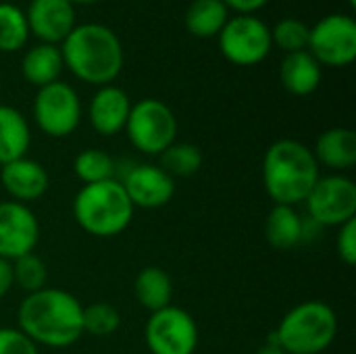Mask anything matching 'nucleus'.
<instances>
[{
	"mask_svg": "<svg viewBox=\"0 0 356 354\" xmlns=\"http://www.w3.org/2000/svg\"><path fill=\"white\" fill-rule=\"evenodd\" d=\"M0 186L10 196V200L29 204L48 192L50 175L42 163L23 156L0 167Z\"/></svg>",
	"mask_w": 356,
	"mask_h": 354,
	"instance_id": "15",
	"label": "nucleus"
},
{
	"mask_svg": "<svg viewBox=\"0 0 356 354\" xmlns=\"http://www.w3.org/2000/svg\"><path fill=\"white\" fill-rule=\"evenodd\" d=\"M338 315L323 300H305L292 307L269 334V342L286 354H323L338 336Z\"/></svg>",
	"mask_w": 356,
	"mask_h": 354,
	"instance_id": "5",
	"label": "nucleus"
},
{
	"mask_svg": "<svg viewBox=\"0 0 356 354\" xmlns=\"http://www.w3.org/2000/svg\"><path fill=\"white\" fill-rule=\"evenodd\" d=\"M63 65L81 81L108 86L123 71L125 52L119 35L102 23L75 25L60 44Z\"/></svg>",
	"mask_w": 356,
	"mask_h": 354,
	"instance_id": "2",
	"label": "nucleus"
},
{
	"mask_svg": "<svg viewBox=\"0 0 356 354\" xmlns=\"http://www.w3.org/2000/svg\"><path fill=\"white\" fill-rule=\"evenodd\" d=\"M280 79L286 92L292 96L313 94L323 79V67L315 61L309 50L286 54L280 67Z\"/></svg>",
	"mask_w": 356,
	"mask_h": 354,
	"instance_id": "18",
	"label": "nucleus"
},
{
	"mask_svg": "<svg viewBox=\"0 0 356 354\" xmlns=\"http://www.w3.org/2000/svg\"><path fill=\"white\" fill-rule=\"evenodd\" d=\"M17 328L38 348H69L83 336V305L71 292L46 286L23 298Z\"/></svg>",
	"mask_w": 356,
	"mask_h": 354,
	"instance_id": "1",
	"label": "nucleus"
},
{
	"mask_svg": "<svg viewBox=\"0 0 356 354\" xmlns=\"http://www.w3.org/2000/svg\"><path fill=\"white\" fill-rule=\"evenodd\" d=\"M79 94L67 81H54L38 88L33 98V121L50 138H67L81 123Z\"/></svg>",
	"mask_w": 356,
	"mask_h": 354,
	"instance_id": "9",
	"label": "nucleus"
},
{
	"mask_svg": "<svg viewBox=\"0 0 356 354\" xmlns=\"http://www.w3.org/2000/svg\"><path fill=\"white\" fill-rule=\"evenodd\" d=\"M69 2L75 6V4H92V2H98V0H69Z\"/></svg>",
	"mask_w": 356,
	"mask_h": 354,
	"instance_id": "35",
	"label": "nucleus"
},
{
	"mask_svg": "<svg viewBox=\"0 0 356 354\" xmlns=\"http://www.w3.org/2000/svg\"><path fill=\"white\" fill-rule=\"evenodd\" d=\"M29 33L42 44H63L75 27V6L69 0H31L25 10Z\"/></svg>",
	"mask_w": 356,
	"mask_h": 354,
	"instance_id": "14",
	"label": "nucleus"
},
{
	"mask_svg": "<svg viewBox=\"0 0 356 354\" xmlns=\"http://www.w3.org/2000/svg\"><path fill=\"white\" fill-rule=\"evenodd\" d=\"M229 19V8L223 0H194L186 10V29L196 38L219 35Z\"/></svg>",
	"mask_w": 356,
	"mask_h": 354,
	"instance_id": "23",
	"label": "nucleus"
},
{
	"mask_svg": "<svg viewBox=\"0 0 356 354\" xmlns=\"http://www.w3.org/2000/svg\"><path fill=\"white\" fill-rule=\"evenodd\" d=\"M305 204L319 227H340L356 219V184L344 173L321 175Z\"/></svg>",
	"mask_w": 356,
	"mask_h": 354,
	"instance_id": "8",
	"label": "nucleus"
},
{
	"mask_svg": "<svg viewBox=\"0 0 356 354\" xmlns=\"http://www.w3.org/2000/svg\"><path fill=\"white\" fill-rule=\"evenodd\" d=\"M134 296L146 311L150 313L161 311L169 307L173 300V280L163 267H156V265L144 267L136 275Z\"/></svg>",
	"mask_w": 356,
	"mask_h": 354,
	"instance_id": "21",
	"label": "nucleus"
},
{
	"mask_svg": "<svg viewBox=\"0 0 356 354\" xmlns=\"http://www.w3.org/2000/svg\"><path fill=\"white\" fill-rule=\"evenodd\" d=\"M125 134L131 146L146 156H161L177 140V119L169 104L144 98L131 104Z\"/></svg>",
	"mask_w": 356,
	"mask_h": 354,
	"instance_id": "6",
	"label": "nucleus"
},
{
	"mask_svg": "<svg viewBox=\"0 0 356 354\" xmlns=\"http://www.w3.org/2000/svg\"><path fill=\"white\" fill-rule=\"evenodd\" d=\"M121 328V313L115 305L98 300L83 307V334L92 338H111Z\"/></svg>",
	"mask_w": 356,
	"mask_h": 354,
	"instance_id": "27",
	"label": "nucleus"
},
{
	"mask_svg": "<svg viewBox=\"0 0 356 354\" xmlns=\"http://www.w3.org/2000/svg\"><path fill=\"white\" fill-rule=\"evenodd\" d=\"M309 31L311 27L305 21L288 17L275 23V27L271 29V42L286 54L302 52L309 48Z\"/></svg>",
	"mask_w": 356,
	"mask_h": 354,
	"instance_id": "29",
	"label": "nucleus"
},
{
	"mask_svg": "<svg viewBox=\"0 0 356 354\" xmlns=\"http://www.w3.org/2000/svg\"><path fill=\"white\" fill-rule=\"evenodd\" d=\"M144 340L150 354H194L198 348V325L186 309L169 305L150 313Z\"/></svg>",
	"mask_w": 356,
	"mask_h": 354,
	"instance_id": "10",
	"label": "nucleus"
},
{
	"mask_svg": "<svg viewBox=\"0 0 356 354\" xmlns=\"http://www.w3.org/2000/svg\"><path fill=\"white\" fill-rule=\"evenodd\" d=\"M348 4H350V6L355 8V6H356V0H348Z\"/></svg>",
	"mask_w": 356,
	"mask_h": 354,
	"instance_id": "36",
	"label": "nucleus"
},
{
	"mask_svg": "<svg viewBox=\"0 0 356 354\" xmlns=\"http://www.w3.org/2000/svg\"><path fill=\"white\" fill-rule=\"evenodd\" d=\"M15 288L13 284V265L10 261L0 259V300Z\"/></svg>",
	"mask_w": 356,
	"mask_h": 354,
	"instance_id": "33",
	"label": "nucleus"
},
{
	"mask_svg": "<svg viewBox=\"0 0 356 354\" xmlns=\"http://www.w3.org/2000/svg\"><path fill=\"white\" fill-rule=\"evenodd\" d=\"M63 67L65 65H63L60 48L54 44H35L25 52L21 61L23 77L35 88H44L48 83L58 81Z\"/></svg>",
	"mask_w": 356,
	"mask_h": 354,
	"instance_id": "20",
	"label": "nucleus"
},
{
	"mask_svg": "<svg viewBox=\"0 0 356 354\" xmlns=\"http://www.w3.org/2000/svg\"><path fill=\"white\" fill-rule=\"evenodd\" d=\"M13 284L23 290L25 294H33L48 284V269L46 263L38 255H25L21 259H15L13 263Z\"/></svg>",
	"mask_w": 356,
	"mask_h": 354,
	"instance_id": "28",
	"label": "nucleus"
},
{
	"mask_svg": "<svg viewBox=\"0 0 356 354\" xmlns=\"http://www.w3.org/2000/svg\"><path fill=\"white\" fill-rule=\"evenodd\" d=\"M29 27L25 10L17 4L0 2V52H17L25 46Z\"/></svg>",
	"mask_w": 356,
	"mask_h": 354,
	"instance_id": "26",
	"label": "nucleus"
},
{
	"mask_svg": "<svg viewBox=\"0 0 356 354\" xmlns=\"http://www.w3.org/2000/svg\"><path fill=\"white\" fill-rule=\"evenodd\" d=\"M265 238L273 248L290 250L302 244V217L294 207L273 204L265 219Z\"/></svg>",
	"mask_w": 356,
	"mask_h": 354,
	"instance_id": "22",
	"label": "nucleus"
},
{
	"mask_svg": "<svg viewBox=\"0 0 356 354\" xmlns=\"http://www.w3.org/2000/svg\"><path fill=\"white\" fill-rule=\"evenodd\" d=\"M75 223L94 238H115L134 219V204L119 179L81 186L71 204Z\"/></svg>",
	"mask_w": 356,
	"mask_h": 354,
	"instance_id": "4",
	"label": "nucleus"
},
{
	"mask_svg": "<svg viewBox=\"0 0 356 354\" xmlns=\"http://www.w3.org/2000/svg\"><path fill=\"white\" fill-rule=\"evenodd\" d=\"M336 250L340 261L346 267L356 265V219L344 223L338 227V238H336Z\"/></svg>",
	"mask_w": 356,
	"mask_h": 354,
	"instance_id": "31",
	"label": "nucleus"
},
{
	"mask_svg": "<svg viewBox=\"0 0 356 354\" xmlns=\"http://www.w3.org/2000/svg\"><path fill=\"white\" fill-rule=\"evenodd\" d=\"M269 0H223L227 8L238 10L240 15H254L259 8H263Z\"/></svg>",
	"mask_w": 356,
	"mask_h": 354,
	"instance_id": "32",
	"label": "nucleus"
},
{
	"mask_svg": "<svg viewBox=\"0 0 356 354\" xmlns=\"http://www.w3.org/2000/svg\"><path fill=\"white\" fill-rule=\"evenodd\" d=\"M73 173L83 186L117 177V161L102 148H86L73 159Z\"/></svg>",
	"mask_w": 356,
	"mask_h": 354,
	"instance_id": "24",
	"label": "nucleus"
},
{
	"mask_svg": "<svg viewBox=\"0 0 356 354\" xmlns=\"http://www.w3.org/2000/svg\"><path fill=\"white\" fill-rule=\"evenodd\" d=\"M254 354H286V353H284L277 344H273V342H269V340H267V344H265V346H261V348H259Z\"/></svg>",
	"mask_w": 356,
	"mask_h": 354,
	"instance_id": "34",
	"label": "nucleus"
},
{
	"mask_svg": "<svg viewBox=\"0 0 356 354\" xmlns=\"http://www.w3.org/2000/svg\"><path fill=\"white\" fill-rule=\"evenodd\" d=\"M161 167L175 179V177H192L202 169L204 156L202 150L188 142L171 144L161 156Z\"/></svg>",
	"mask_w": 356,
	"mask_h": 354,
	"instance_id": "25",
	"label": "nucleus"
},
{
	"mask_svg": "<svg viewBox=\"0 0 356 354\" xmlns=\"http://www.w3.org/2000/svg\"><path fill=\"white\" fill-rule=\"evenodd\" d=\"M271 27L257 15H238L227 19L219 31L221 54L238 67H254L271 52Z\"/></svg>",
	"mask_w": 356,
	"mask_h": 354,
	"instance_id": "7",
	"label": "nucleus"
},
{
	"mask_svg": "<svg viewBox=\"0 0 356 354\" xmlns=\"http://www.w3.org/2000/svg\"><path fill=\"white\" fill-rule=\"evenodd\" d=\"M311 150L319 167H327L334 173L348 171L356 165V134L348 127H330L319 134Z\"/></svg>",
	"mask_w": 356,
	"mask_h": 354,
	"instance_id": "17",
	"label": "nucleus"
},
{
	"mask_svg": "<svg viewBox=\"0 0 356 354\" xmlns=\"http://www.w3.org/2000/svg\"><path fill=\"white\" fill-rule=\"evenodd\" d=\"M119 182L123 184L134 209H163L175 196V179L161 165H131Z\"/></svg>",
	"mask_w": 356,
	"mask_h": 354,
	"instance_id": "13",
	"label": "nucleus"
},
{
	"mask_svg": "<svg viewBox=\"0 0 356 354\" xmlns=\"http://www.w3.org/2000/svg\"><path fill=\"white\" fill-rule=\"evenodd\" d=\"M319 177L321 167L313 150L300 140L284 138L265 150L263 186L275 204H302Z\"/></svg>",
	"mask_w": 356,
	"mask_h": 354,
	"instance_id": "3",
	"label": "nucleus"
},
{
	"mask_svg": "<svg viewBox=\"0 0 356 354\" xmlns=\"http://www.w3.org/2000/svg\"><path fill=\"white\" fill-rule=\"evenodd\" d=\"M40 242V221L35 213L21 202H0V259L15 261L31 255Z\"/></svg>",
	"mask_w": 356,
	"mask_h": 354,
	"instance_id": "12",
	"label": "nucleus"
},
{
	"mask_svg": "<svg viewBox=\"0 0 356 354\" xmlns=\"http://www.w3.org/2000/svg\"><path fill=\"white\" fill-rule=\"evenodd\" d=\"M31 146V129L21 111L0 104V167L27 156Z\"/></svg>",
	"mask_w": 356,
	"mask_h": 354,
	"instance_id": "19",
	"label": "nucleus"
},
{
	"mask_svg": "<svg viewBox=\"0 0 356 354\" xmlns=\"http://www.w3.org/2000/svg\"><path fill=\"white\" fill-rule=\"evenodd\" d=\"M131 111V100L125 90L119 86H102L90 100V125L100 136H117L125 129L127 117Z\"/></svg>",
	"mask_w": 356,
	"mask_h": 354,
	"instance_id": "16",
	"label": "nucleus"
},
{
	"mask_svg": "<svg viewBox=\"0 0 356 354\" xmlns=\"http://www.w3.org/2000/svg\"><path fill=\"white\" fill-rule=\"evenodd\" d=\"M0 354H40V348L19 328H0Z\"/></svg>",
	"mask_w": 356,
	"mask_h": 354,
	"instance_id": "30",
	"label": "nucleus"
},
{
	"mask_svg": "<svg viewBox=\"0 0 356 354\" xmlns=\"http://www.w3.org/2000/svg\"><path fill=\"white\" fill-rule=\"evenodd\" d=\"M321 67H348L356 58V21L350 15H327L309 31L307 48Z\"/></svg>",
	"mask_w": 356,
	"mask_h": 354,
	"instance_id": "11",
	"label": "nucleus"
}]
</instances>
